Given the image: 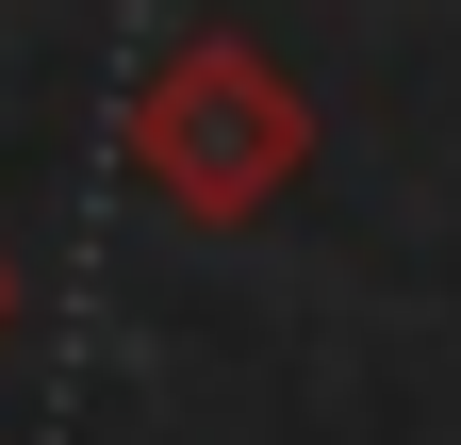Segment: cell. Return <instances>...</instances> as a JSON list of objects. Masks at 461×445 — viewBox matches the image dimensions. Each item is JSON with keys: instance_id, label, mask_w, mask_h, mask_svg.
<instances>
[{"instance_id": "cell-1", "label": "cell", "mask_w": 461, "mask_h": 445, "mask_svg": "<svg viewBox=\"0 0 461 445\" xmlns=\"http://www.w3.org/2000/svg\"><path fill=\"white\" fill-rule=\"evenodd\" d=\"M115 149H132V182L165 214H198V232H248V214H280L313 182V99L280 50L248 33H165L132 67V116H115Z\"/></svg>"}, {"instance_id": "cell-2", "label": "cell", "mask_w": 461, "mask_h": 445, "mask_svg": "<svg viewBox=\"0 0 461 445\" xmlns=\"http://www.w3.org/2000/svg\"><path fill=\"white\" fill-rule=\"evenodd\" d=\"M0 313H17V264H0Z\"/></svg>"}]
</instances>
